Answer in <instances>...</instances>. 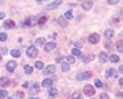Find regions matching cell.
Wrapping results in <instances>:
<instances>
[{"instance_id": "1", "label": "cell", "mask_w": 123, "mask_h": 99, "mask_svg": "<svg viewBox=\"0 0 123 99\" xmlns=\"http://www.w3.org/2000/svg\"><path fill=\"white\" fill-rule=\"evenodd\" d=\"M26 54L28 55L30 58H34L38 55V49L34 46H29L26 50Z\"/></svg>"}, {"instance_id": "2", "label": "cell", "mask_w": 123, "mask_h": 99, "mask_svg": "<svg viewBox=\"0 0 123 99\" xmlns=\"http://www.w3.org/2000/svg\"><path fill=\"white\" fill-rule=\"evenodd\" d=\"M92 77V73L90 71H86V72H83V73H80L77 76V79L79 81H84V80H87Z\"/></svg>"}, {"instance_id": "3", "label": "cell", "mask_w": 123, "mask_h": 99, "mask_svg": "<svg viewBox=\"0 0 123 99\" xmlns=\"http://www.w3.org/2000/svg\"><path fill=\"white\" fill-rule=\"evenodd\" d=\"M99 40H101V36H99L98 33H93L88 37V42H89L90 44H97L99 42Z\"/></svg>"}, {"instance_id": "4", "label": "cell", "mask_w": 123, "mask_h": 99, "mask_svg": "<svg viewBox=\"0 0 123 99\" xmlns=\"http://www.w3.org/2000/svg\"><path fill=\"white\" fill-rule=\"evenodd\" d=\"M25 25L27 27H34L35 25H37V18L36 16H29V17H27L26 18V21H25Z\"/></svg>"}, {"instance_id": "5", "label": "cell", "mask_w": 123, "mask_h": 99, "mask_svg": "<svg viewBox=\"0 0 123 99\" xmlns=\"http://www.w3.org/2000/svg\"><path fill=\"white\" fill-rule=\"evenodd\" d=\"M84 94L86 95V96H92L94 93H95V90L93 88V86L91 85H86L85 87H84Z\"/></svg>"}, {"instance_id": "6", "label": "cell", "mask_w": 123, "mask_h": 99, "mask_svg": "<svg viewBox=\"0 0 123 99\" xmlns=\"http://www.w3.org/2000/svg\"><path fill=\"white\" fill-rule=\"evenodd\" d=\"M15 27V24L12 20H6L4 22H3V28L5 30H11Z\"/></svg>"}, {"instance_id": "7", "label": "cell", "mask_w": 123, "mask_h": 99, "mask_svg": "<svg viewBox=\"0 0 123 99\" xmlns=\"http://www.w3.org/2000/svg\"><path fill=\"white\" fill-rule=\"evenodd\" d=\"M55 66L49 64L47 67H45V70L43 71V74L44 75H52V74H55Z\"/></svg>"}, {"instance_id": "8", "label": "cell", "mask_w": 123, "mask_h": 99, "mask_svg": "<svg viewBox=\"0 0 123 99\" xmlns=\"http://www.w3.org/2000/svg\"><path fill=\"white\" fill-rule=\"evenodd\" d=\"M15 67H17V62L12 61V60L8 61V62H7V64H6V70L8 71L9 73H12V72L15 70Z\"/></svg>"}, {"instance_id": "9", "label": "cell", "mask_w": 123, "mask_h": 99, "mask_svg": "<svg viewBox=\"0 0 123 99\" xmlns=\"http://www.w3.org/2000/svg\"><path fill=\"white\" fill-rule=\"evenodd\" d=\"M62 3H63V0H55V1H53L49 5H47V9H55L62 4Z\"/></svg>"}, {"instance_id": "10", "label": "cell", "mask_w": 123, "mask_h": 99, "mask_svg": "<svg viewBox=\"0 0 123 99\" xmlns=\"http://www.w3.org/2000/svg\"><path fill=\"white\" fill-rule=\"evenodd\" d=\"M10 85V80L7 77H1L0 78V86L1 87H7Z\"/></svg>"}, {"instance_id": "11", "label": "cell", "mask_w": 123, "mask_h": 99, "mask_svg": "<svg viewBox=\"0 0 123 99\" xmlns=\"http://www.w3.org/2000/svg\"><path fill=\"white\" fill-rule=\"evenodd\" d=\"M56 47V45L55 42H48V43H46L45 44V46H44V50L46 52H49V51H51L52 49H55Z\"/></svg>"}, {"instance_id": "12", "label": "cell", "mask_w": 123, "mask_h": 99, "mask_svg": "<svg viewBox=\"0 0 123 99\" xmlns=\"http://www.w3.org/2000/svg\"><path fill=\"white\" fill-rule=\"evenodd\" d=\"M98 60H99V62H102V63H105L108 61V55H107V53L106 52H101L98 54Z\"/></svg>"}, {"instance_id": "13", "label": "cell", "mask_w": 123, "mask_h": 99, "mask_svg": "<svg viewBox=\"0 0 123 99\" xmlns=\"http://www.w3.org/2000/svg\"><path fill=\"white\" fill-rule=\"evenodd\" d=\"M81 6L84 10L88 11V10H90V8H92V2L91 1H84L81 4Z\"/></svg>"}, {"instance_id": "14", "label": "cell", "mask_w": 123, "mask_h": 99, "mask_svg": "<svg viewBox=\"0 0 123 99\" xmlns=\"http://www.w3.org/2000/svg\"><path fill=\"white\" fill-rule=\"evenodd\" d=\"M57 24H59L61 27H63V28H65L67 25H68V22H67V20L65 18L64 16H59V18H57Z\"/></svg>"}, {"instance_id": "15", "label": "cell", "mask_w": 123, "mask_h": 99, "mask_svg": "<svg viewBox=\"0 0 123 99\" xmlns=\"http://www.w3.org/2000/svg\"><path fill=\"white\" fill-rule=\"evenodd\" d=\"M41 85H42V87H44V88H48V87H50L52 85V80L51 79H45L42 81Z\"/></svg>"}, {"instance_id": "16", "label": "cell", "mask_w": 123, "mask_h": 99, "mask_svg": "<svg viewBox=\"0 0 123 99\" xmlns=\"http://www.w3.org/2000/svg\"><path fill=\"white\" fill-rule=\"evenodd\" d=\"M45 38L43 37H40V38H37V39L35 40V45L36 46H42V45L45 44Z\"/></svg>"}, {"instance_id": "17", "label": "cell", "mask_w": 123, "mask_h": 99, "mask_svg": "<svg viewBox=\"0 0 123 99\" xmlns=\"http://www.w3.org/2000/svg\"><path fill=\"white\" fill-rule=\"evenodd\" d=\"M104 35H105L106 38H108V39H110V38H112L114 36V31L111 29H108L105 31V33H104Z\"/></svg>"}, {"instance_id": "18", "label": "cell", "mask_w": 123, "mask_h": 99, "mask_svg": "<svg viewBox=\"0 0 123 99\" xmlns=\"http://www.w3.org/2000/svg\"><path fill=\"white\" fill-rule=\"evenodd\" d=\"M115 76V71L113 70V68H109L108 71H106V75H105V77L107 79H110L111 77H114Z\"/></svg>"}, {"instance_id": "19", "label": "cell", "mask_w": 123, "mask_h": 99, "mask_svg": "<svg viewBox=\"0 0 123 99\" xmlns=\"http://www.w3.org/2000/svg\"><path fill=\"white\" fill-rule=\"evenodd\" d=\"M61 68H62V71H63L64 73H66V72L70 71V64L67 63V62H62V64H61Z\"/></svg>"}, {"instance_id": "20", "label": "cell", "mask_w": 123, "mask_h": 99, "mask_svg": "<svg viewBox=\"0 0 123 99\" xmlns=\"http://www.w3.org/2000/svg\"><path fill=\"white\" fill-rule=\"evenodd\" d=\"M25 97V94L24 92H21V91H18L13 94V98L12 99H23Z\"/></svg>"}, {"instance_id": "21", "label": "cell", "mask_w": 123, "mask_h": 99, "mask_svg": "<svg viewBox=\"0 0 123 99\" xmlns=\"http://www.w3.org/2000/svg\"><path fill=\"white\" fill-rule=\"evenodd\" d=\"M64 17L66 18V20H72L73 18V10L70 9V10H67L66 12L64 14Z\"/></svg>"}, {"instance_id": "22", "label": "cell", "mask_w": 123, "mask_h": 99, "mask_svg": "<svg viewBox=\"0 0 123 99\" xmlns=\"http://www.w3.org/2000/svg\"><path fill=\"white\" fill-rule=\"evenodd\" d=\"M48 94H49V97H50V98L55 97L57 95V90L55 88H50L48 90Z\"/></svg>"}, {"instance_id": "23", "label": "cell", "mask_w": 123, "mask_h": 99, "mask_svg": "<svg viewBox=\"0 0 123 99\" xmlns=\"http://www.w3.org/2000/svg\"><path fill=\"white\" fill-rule=\"evenodd\" d=\"M10 54L12 57H20L21 56V51L18 50V49H12V50L10 51Z\"/></svg>"}, {"instance_id": "24", "label": "cell", "mask_w": 123, "mask_h": 99, "mask_svg": "<svg viewBox=\"0 0 123 99\" xmlns=\"http://www.w3.org/2000/svg\"><path fill=\"white\" fill-rule=\"evenodd\" d=\"M38 91H39V85H37V84H34L33 85V87L30 89V94H35V93H37Z\"/></svg>"}, {"instance_id": "25", "label": "cell", "mask_w": 123, "mask_h": 99, "mask_svg": "<svg viewBox=\"0 0 123 99\" xmlns=\"http://www.w3.org/2000/svg\"><path fill=\"white\" fill-rule=\"evenodd\" d=\"M46 21H47V16H41L40 18H38V20H37V24H38V25H40V26H42V25H44V24H45Z\"/></svg>"}, {"instance_id": "26", "label": "cell", "mask_w": 123, "mask_h": 99, "mask_svg": "<svg viewBox=\"0 0 123 99\" xmlns=\"http://www.w3.org/2000/svg\"><path fill=\"white\" fill-rule=\"evenodd\" d=\"M24 71H25V73L27 75H31L33 73V67L31 66H24Z\"/></svg>"}, {"instance_id": "27", "label": "cell", "mask_w": 123, "mask_h": 99, "mask_svg": "<svg viewBox=\"0 0 123 99\" xmlns=\"http://www.w3.org/2000/svg\"><path fill=\"white\" fill-rule=\"evenodd\" d=\"M108 59H110L111 62H114V63H115V62H118V61H119V56L113 54V55H111L110 58H108Z\"/></svg>"}, {"instance_id": "28", "label": "cell", "mask_w": 123, "mask_h": 99, "mask_svg": "<svg viewBox=\"0 0 123 99\" xmlns=\"http://www.w3.org/2000/svg\"><path fill=\"white\" fill-rule=\"evenodd\" d=\"M72 54L75 56H80L81 55V51L78 48H74V49H72Z\"/></svg>"}, {"instance_id": "29", "label": "cell", "mask_w": 123, "mask_h": 99, "mask_svg": "<svg viewBox=\"0 0 123 99\" xmlns=\"http://www.w3.org/2000/svg\"><path fill=\"white\" fill-rule=\"evenodd\" d=\"M44 66V63L42 61H36L35 62V67L37 68V70H42Z\"/></svg>"}, {"instance_id": "30", "label": "cell", "mask_w": 123, "mask_h": 99, "mask_svg": "<svg viewBox=\"0 0 123 99\" xmlns=\"http://www.w3.org/2000/svg\"><path fill=\"white\" fill-rule=\"evenodd\" d=\"M7 95H8V93H7L6 90H0V99L5 98Z\"/></svg>"}, {"instance_id": "31", "label": "cell", "mask_w": 123, "mask_h": 99, "mask_svg": "<svg viewBox=\"0 0 123 99\" xmlns=\"http://www.w3.org/2000/svg\"><path fill=\"white\" fill-rule=\"evenodd\" d=\"M93 58H94V55H93V54H90V55H88V56H87V58H83V61L87 63V62L91 61V60L93 59Z\"/></svg>"}, {"instance_id": "32", "label": "cell", "mask_w": 123, "mask_h": 99, "mask_svg": "<svg viewBox=\"0 0 123 99\" xmlns=\"http://www.w3.org/2000/svg\"><path fill=\"white\" fill-rule=\"evenodd\" d=\"M7 40V34L6 33H0V41L4 42Z\"/></svg>"}, {"instance_id": "33", "label": "cell", "mask_w": 123, "mask_h": 99, "mask_svg": "<svg viewBox=\"0 0 123 99\" xmlns=\"http://www.w3.org/2000/svg\"><path fill=\"white\" fill-rule=\"evenodd\" d=\"M72 98L73 99H81V94H80L79 92H75L72 95Z\"/></svg>"}, {"instance_id": "34", "label": "cell", "mask_w": 123, "mask_h": 99, "mask_svg": "<svg viewBox=\"0 0 123 99\" xmlns=\"http://www.w3.org/2000/svg\"><path fill=\"white\" fill-rule=\"evenodd\" d=\"M94 84H95V86H97L98 88H102V87H103V82H101L99 80H95Z\"/></svg>"}, {"instance_id": "35", "label": "cell", "mask_w": 123, "mask_h": 99, "mask_svg": "<svg viewBox=\"0 0 123 99\" xmlns=\"http://www.w3.org/2000/svg\"><path fill=\"white\" fill-rule=\"evenodd\" d=\"M67 60H68V62L71 63V64H73V63L75 62V59H74L73 56H67Z\"/></svg>"}, {"instance_id": "36", "label": "cell", "mask_w": 123, "mask_h": 99, "mask_svg": "<svg viewBox=\"0 0 123 99\" xmlns=\"http://www.w3.org/2000/svg\"><path fill=\"white\" fill-rule=\"evenodd\" d=\"M120 1V0H108V4H111V5H114V4H117V3Z\"/></svg>"}, {"instance_id": "37", "label": "cell", "mask_w": 123, "mask_h": 99, "mask_svg": "<svg viewBox=\"0 0 123 99\" xmlns=\"http://www.w3.org/2000/svg\"><path fill=\"white\" fill-rule=\"evenodd\" d=\"M99 98L101 99H109L110 97H109V95H108L107 93H102L101 96H99Z\"/></svg>"}, {"instance_id": "38", "label": "cell", "mask_w": 123, "mask_h": 99, "mask_svg": "<svg viewBox=\"0 0 123 99\" xmlns=\"http://www.w3.org/2000/svg\"><path fill=\"white\" fill-rule=\"evenodd\" d=\"M117 50H118L119 52H121V53H122V51H123V49H122V42H120V44L118 45V47H117Z\"/></svg>"}, {"instance_id": "39", "label": "cell", "mask_w": 123, "mask_h": 99, "mask_svg": "<svg viewBox=\"0 0 123 99\" xmlns=\"http://www.w3.org/2000/svg\"><path fill=\"white\" fill-rule=\"evenodd\" d=\"M75 46L78 47V48H80V47H82V43H80V42H76V43H75Z\"/></svg>"}, {"instance_id": "40", "label": "cell", "mask_w": 123, "mask_h": 99, "mask_svg": "<svg viewBox=\"0 0 123 99\" xmlns=\"http://www.w3.org/2000/svg\"><path fill=\"white\" fill-rule=\"evenodd\" d=\"M5 16V13L2 12V11H0V20H2V18H4Z\"/></svg>"}, {"instance_id": "41", "label": "cell", "mask_w": 123, "mask_h": 99, "mask_svg": "<svg viewBox=\"0 0 123 99\" xmlns=\"http://www.w3.org/2000/svg\"><path fill=\"white\" fill-rule=\"evenodd\" d=\"M119 85H120V87L123 86V79H122V78H121V79H119Z\"/></svg>"}, {"instance_id": "42", "label": "cell", "mask_w": 123, "mask_h": 99, "mask_svg": "<svg viewBox=\"0 0 123 99\" xmlns=\"http://www.w3.org/2000/svg\"><path fill=\"white\" fill-rule=\"evenodd\" d=\"M0 49H1V51H2L3 53H4V54H6V53H7V50H6V48H0Z\"/></svg>"}, {"instance_id": "43", "label": "cell", "mask_w": 123, "mask_h": 99, "mask_svg": "<svg viewBox=\"0 0 123 99\" xmlns=\"http://www.w3.org/2000/svg\"><path fill=\"white\" fill-rule=\"evenodd\" d=\"M119 71H120V73L122 74V72H123V66H120V67H119Z\"/></svg>"}, {"instance_id": "44", "label": "cell", "mask_w": 123, "mask_h": 99, "mask_svg": "<svg viewBox=\"0 0 123 99\" xmlns=\"http://www.w3.org/2000/svg\"><path fill=\"white\" fill-rule=\"evenodd\" d=\"M30 99H40V98H35V97H31Z\"/></svg>"}, {"instance_id": "45", "label": "cell", "mask_w": 123, "mask_h": 99, "mask_svg": "<svg viewBox=\"0 0 123 99\" xmlns=\"http://www.w3.org/2000/svg\"><path fill=\"white\" fill-rule=\"evenodd\" d=\"M1 60H2V57H1V55H0V61H1Z\"/></svg>"}, {"instance_id": "46", "label": "cell", "mask_w": 123, "mask_h": 99, "mask_svg": "<svg viewBox=\"0 0 123 99\" xmlns=\"http://www.w3.org/2000/svg\"><path fill=\"white\" fill-rule=\"evenodd\" d=\"M36 1H39L40 2V1H43V0H36Z\"/></svg>"}, {"instance_id": "47", "label": "cell", "mask_w": 123, "mask_h": 99, "mask_svg": "<svg viewBox=\"0 0 123 99\" xmlns=\"http://www.w3.org/2000/svg\"><path fill=\"white\" fill-rule=\"evenodd\" d=\"M7 99H12V97H11V98H7Z\"/></svg>"}, {"instance_id": "48", "label": "cell", "mask_w": 123, "mask_h": 99, "mask_svg": "<svg viewBox=\"0 0 123 99\" xmlns=\"http://www.w3.org/2000/svg\"><path fill=\"white\" fill-rule=\"evenodd\" d=\"M43 1H44V0H43ZM45 1H46V0H45Z\"/></svg>"}]
</instances>
